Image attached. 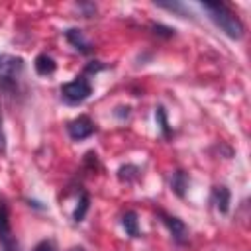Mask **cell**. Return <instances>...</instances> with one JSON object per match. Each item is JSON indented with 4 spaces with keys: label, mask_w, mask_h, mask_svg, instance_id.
Masks as SVG:
<instances>
[{
    "label": "cell",
    "mask_w": 251,
    "mask_h": 251,
    "mask_svg": "<svg viewBox=\"0 0 251 251\" xmlns=\"http://www.w3.org/2000/svg\"><path fill=\"white\" fill-rule=\"evenodd\" d=\"M200 6L208 14L210 22L222 33H226L229 39H241L243 37V31H245L243 22L239 20V16L229 6H226L224 2H202Z\"/></svg>",
    "instance_id": "cell-1"
},
{
    "label": "cell",
    "mask_w": 251,
    "mask_h": 251,
    "mask_svg": "<svg viewBox=\"0 0 251 251\" xmlns=\"http://www.w3.org/2000/svg\"><path fill=\"white\" fill-rule=\"evenodd\" d=\"M24 69H25V61L22 57L0 53V88L8 94L18 92Z\"/></svg>",
    "instance_id": "cell-2"
},
{
    "label": "cell",
    "mask_w": 251,
    "mask_h": 251,
    "mask_svg": "<svg viewBox=\"0 0 251 251\" xmlns=\"http://www.w3.org/2000/svg\"><path fill=\"white\" fill-rule=\"evenodd\" d=\"M59 92H61V100H63L65 104H69V106H78V104H82L84 100L90 98V94H92V84H90V80L86 78V75H78L75 80L65 82Z\"/></svg>",
    "instance_id": "cell-3"
},
{
    "label": "cell",
    "mask_w": 251,
    "mask_h": 251,
    "mask_svg": "<svg viewBox=\"0 0 251 251\" xmlns=\"http://www.w3.org/2000/svg\"><path fill=\"white\" fill-rule=\"evenodd\" d=\"M0 245L4 251H20L18 239L12 231V224H10V210L4 198H0Z\"/></svg>",
    "instance_id": "cell-4"
},
{
    "label": "cell",
    "mask_w": 251,
    "mask_h": 251,
    "mask_svg": "<svg viewBox=\"0 0 251 251\" xmlns=\"http://www.w3.org/2000/svg\"><path fill=\"white\" fill-rule=\"evenodd\" d=\"M157 216L163 222V226L169 229V233H171V237H173L175 243L184 245L188 241V227H186V224L178 216H173V214H169L165 210H157Z\"/></svg>",
    "instance_id": "cell-5"
},
{
    "label": "cell",
    "mask_w": 251,
    "mask_h": 251,
    "mask_svg": "<svg viewBox=\"0 0 251 251\" xmlns=\"http://www.w3.org/2000/svg\"><path fill=\"white\" fill-rule=\"evenodd\" d=\"M67 133L73 141H82L96 133V124L86 114H80L67 124Z\"/></svg>",
    "instance_id": "cell-6"
},
{
    "label": "cell",
    "mask_w": 251,
    "mask_h": 251,
    "mask_svg": "<svg viewBox=\"0 0 251 251\" xmlns=\"http://www.w3.org/2000/svg\"><path fill=\"white\" fill-rule=\"evenodd\" d=\"M65 39L71 43V47H75L78 53H82V55H90L92 51H94V45L86 39V35L82 33V29H78V27H69L67 31H65Z\"/></svg>",
    "instance_id": "cell-7"
},
{
    "label": "cell",
    "mask_w": 251,
    "mask_h": 251,
    "mask_svg": "<svg viewBox=\"0 0 251 251\" xmlns=\"http://www.w3.org/2000/svg\"><path fill=\"white\" fill-rule=\"evenodd\" d=\"M210 202L214 204V208H216L220 214H227V212H229V204H231V192H229V188L224 186V184L212 186Z\"/></svg>",
    "instance_id": "cell-8"
},
{
    "label": "cell",
    "mask_w": 251,
    "mask_h": 251,
    "mask_svg": "<svg viewBox=\"0 0 251 251\" xmlns=\"http://www.w3.org/2000/svg\"><path fill=\"white\" fill-rule=\"evenodd\" d=\"M33 69H35V73H37L39 76H49V75H53V73L57 71V63H55V59H53L51 55L41 53V55L35 57Z\"/></svg>",
    "instance_id": "cell-9"
},
{
    "label": "cell",
    "mask_w": 251,
    "mask_h": 251,
    "mask_svg": "<svg viewBox=\"0 0 251 251\" xmlns=\"http://www.w3.org/2000/svg\"><path fill=\"white\" fill-rule=\"evenodd\" d=\"M122 226L126 229V233L129 237H141V231H139V220H137V212L133 210H126L124 216H122Z\"/></svg>",
    "instance_id": "cell-10"
},
{
    "label": "cell",
    "mask_w": 251,
    "mask_h": 251,
    "mask_svg": "<svg viewBox=\"0 0 251 251\" xmlns=\"http://www.w3.org/2000/svg\"><path fill=\"white\" fill-rule=\"evenodd\" d=\"M171 188H173V192L176 194V196H184L186 194V188H188V175L184 173V171H175L173 173V178H171Z\"/></svg>",
    "instance_id": "cell-11"
},
{
    "label": "cell",
    "mask_w": 251,
    "mask_h": 251,
    "mask_svg": "<svg viewBox=\"0 0 251 251\" xmlns=\"http://www.w3.org/2000/svg\"><path fill=\"white\" fill-rule=\"evenodd\" d=\"M88 208H90V196H88V192H80V198H78V202H76V206H75V212H73V222H82L84 220V216H86V212H88Z\"/></svg>",
    "instance_id": "cell-12"
},
{
    "label": "cell",
    "mask_w": 251,
    "mask_h": 251,
    "mask_svg": "<svg viewBox=\"0 0 251 251\" xmlns=\"http://www.w3.org/2000/svg\"><path fill=\"white\" fill-rule=\"evenodd\" d=\"M155 118H157V124H159V129H161V135L165 139H171L173 137V129L169 126V120H167V112L163 106H157L155 108Z\"/></svg>",
    "instance_id": "cell-13"
},
{
    "label": "cell",
    "mask_w": 251,
    "mask_h": 251,
    "mask_svg": "<svg viewBox=\"0 0 251 251\" xmlns=\"http://www.w3.org/2000/svg\"><path fill=\"white\" fill-rule=\"evenodd\" d=\"M139 167H135V165H122L120 169H118V178L122 180V182H133V180H137L139 178Z\"/></svg>",
    "instance_id": "cell-14"
},
{
    "label": "cell",
    "mask_w": 251,
    "mask_h": 251,
    "mask_svg": "<svg viewBox=\"0 0 251 251\" xmlns=\"http://www.w3.org/2000/svg\"><path fill=\"white\" fill-rule=\"evenodd\" d=\"M155 6L165 8V10H169V12H175V14H178L180 18H190V16H192V14L184 8V4H180V2H155Z\"/></svg>",
    "instance_id": "cell-15"
},
{
    "label": "cell",
    "mask_w": 251,
    "mask_h": 251,
    "mask_svg": "<svg viewBox=\"0 0 251 251\" xmlns=\"http://www.w3.org/2000/svg\"><path fill=\"white\" fill-rule=\"evenodd\" d=\"M151 29H153V33L155 35H161V37H165V39H169V37H173L175 35V29L173 27H169V25H163V24H151Z\"/></svg>",
    "instance_id": "cell-16"
},
{
    "label": "cell",
    "mask_w": 251,
    "mask_h": 251,
    "mask_svg": "<svg viewBox=\"0 0 251 251\" xmlns=\"http://www.w3.org/2000/svg\"><path fill=\"white\" fill-rule=\"evenodd\" d=\"M33 251H57V247H55V243L51 239H43L33 247Z\"/></svg>",
    "instance_id": "cell-17"
},
{
    "label": "cell",
    "mask_w": 251,
    "mask_h": 251,
    "mask_svg": "<svg viewBox=\"0 0 251 251\" xmlns=\"http://www.w3.org/2000/svg\"><path fill=\"white\" fill-rule=\"evenodd\" d=\"M78 10H82V12H84V18H92V16H94V12H96V6H94V4L80 2V4H78Z\"/></svg>",
    "instance_id": "cell-18"
},
{
    "label": "cell",
    "mask_w": 251,
    "mask_h": 251,
    "mask_svg": "<svg viewBox=\"0 0 251 251\" xmlns=\"http://www.w3.org/2000/svg\"><path fill=\"white\" fill-rule=\"evenodd\" d=\"M6 147H8V143H6V133L2 127V112H0V155L6 153Z\"/></svg>",
    "instance_id": "cell-19"
},
{
    "label": "cell",
    "mask_w": 251,
    "mask_h": 251,
    "mask_svg": "<svg viewBox=\"0 0 251 251\" xmlns=\"http://www.w3.org/2000/svg\"><path fill=\"white\" fill-rule=\"evenodd\" d=\"M69 251H84V247H82V245H75V247H71Z\"/></svg>",
    "instance_id": "cell-20"
}]
</instances>
